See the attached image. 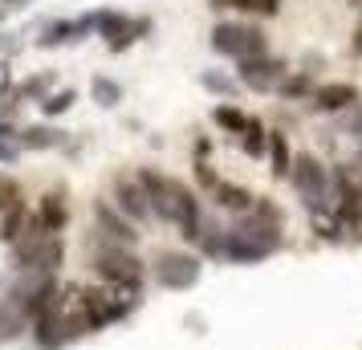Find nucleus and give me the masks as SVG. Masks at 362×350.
<instances>
[{"instance_id": "obj_7", "label": "nucleus", "mask_w": 362, "mask_h": 350, "mask_svg": "<svg viewBox=\"0 0 362 350\" xmlns=\"http://www.w3.org/2000/svg\"><path fill=\"white\" fill-rule=\"evenodd\" d=\"M94 233L102 236V240H115V245H127V249H134L139 245V233H134V224L122 212H118L115 204H106V200H94Z\"/></svg>"}, {"instance_id": "obj_16", "label": "nucleus", "mask_w": 362, "mask_h": 350, "mask_svg": "<svg viewBox=\"0 0 362 350\" xmlns=\"http://www.w3.org/2000/svg\"><path fill=\"white\" fill-rule=\"evenodd\" d=\"M216 204H220V208H228V212H236V216H245V212L257 208V196H252L248 187H240V184L220 180V184H216Z\"/></svg>"}, {"instance_id": "obj_4", "label": "nucleus", "mask_w": 362, "mask_h": 350, "mask_svg": "<svg viewBox=\"0 0 362 350\" xmlns=\"http://www.w3.org/2000/svg\"><path fill=\"white\" fill-rule=\"evenodd\" d=\"M289 184L301 200L310 204V208H322L329 200V171L313 155H297L293 159V171H289Z\"/></svg>"}, {"instance_id": "obj_27", "label": "nucleus", "mask_w": 362, "mask_h": 350, "mask_svg": "<svg viewBox=\"0 0 362 350\" xmlns=\"http://www.w3.org/2000/svg\"><path fill=\"white\" fill-rule=\"evenodd\" d=\"M49 86H53V78H49V74H41V78H29V82H21V86H17V98L37 102V98H45V94H53Z\"/></svg>"}, {"instance_id": "obj_13", "label": "nucleus", "mask_w": 362, "mask_h": 350, "mask_svg": "<svg viewBox=\"0 0 362 350\" xmlns=\"http://www.w3.org/2000/svg\"><path fill=\"white\" fill-rule=\"evenodd\" d=\"M37 220H41V228L49 236H57L62 228L69 224V208H66V192H45L41 196V204H37Z\"/></svg>"}, {"instance_id": "obj_20", "label": "nucleus", "mask_w": 362, "mask_h": 350, "mask_svg": "<svg viewBox=\"0 0 362 350\" xmlns=\"http://www.w3.org/2000/svg\"><path fill=\"white\" fill-rule=\"evenodd\" d=\"M269 159H273V175L277 180H289L293 159H289V147H285V134H269Z\"/></svg>"}, {"instance_id": "obj_15", "label": "nucleus", "mask_w": 362, "mask_h": 350, "mask_svg": "<svg viewBox=\"0 0 362 350\" xmlns=\"http://www.w3.org/2000/svg\"><path fill=\"white\" fill-rule=\"evenodd\" d=\"M220 257L232 261V265H261V261H269V252L257 249V245H248L245 236H236V233L220 236Z\"/></svg>"}, {"instance_id": "obj_5", "label": "nucleus", "mask_w": 362, "mask_h": 350, "mask_svg": "<svg viewBox=\"0 0 362 350\" xmlns=\"http://www.w3.org/2000/svg\"><path fill=\"white\" fill-rule=\"evenodd\" d=\"M212 49L224 53V57H236V62H248V57H261L264 53V37L252 29V25H216L212 29Z\"/></svg>"}, {"instance_id": "obj_12", "label": "nucleus", "mask_w": 362, "mask_h": 350, "mask_svg": "<svg viewBox=\"0 0 362 350\" xmlns=\"http://www.w3.org/2000/svg\"><path fill=\"white\" fill-rule=\"evenodd\" d=\"M86 29H94V17L53 21V25H45V33L37 37V45H41V49H57V45H69V41H82Z\"/></svg>"}, {"instance_id": "obj_37", "label": "nucleus", "mask_w": 362, "mask_h": 350, "mask_svg": "<svg viewBox=\"0 0 362 350\" xmlns=\"http://www.w3.org/2000/svg\"><path fill=\"white\" fill-rule=\"evenodd\" d=\"M4 293H8V277H4V273H0V298H4Z\"/></svg>"}, {"instance_id": "obj_34", "label": "nucleus", "mask_w": 362, "mask_h": 350, "mask_svg": "<svg viewBox=\"0 0 362 350\" xmlns=\"http://www.w3.org/2000/svg\"><path fill=\"white\" fill-rule=\"evenodd\" d=\"M8 82H13V74H8V62H0V94L8 90Z\"/></svg>"}, {"instance_id": "obj_17", "label": "nucleus", "mask_w": 362, "mask_h": 350, "mask_svg": "<svg viewBox=\"0 0 362 350\" xmlns=\"http://www.w3.org/2000/svg\"><path fill=\"white\" fill-rule=\"evenodd\" d=\"M25 224H29V208H25V204L4 208V212H0V240L13 249V245L21 240V233H25Z\"/></svg>"}, {"instance_id": "obj_26", "label": "nucleus", "mask_w": 362, "mask_h": 350, "mask_svg": "<svg viewBox=\"0 0 362 350\" xmlns=\"http://www.w3.org/2000/svg\"><path fill=\"white\" fill-rule=\"evenodd\" d=\"M313 233L326 236V240H342V220L322 212V208H313Z\"/></svg>"}, {"instance_id": "obj_36", "label": "nucleus", "mask_w": 362, "mask_h": 350, "mask_svg": "<svg viewBox=\"0 0 362 350\" xmlns=\"http://www.w3.org/2000/svg\"><path fill=\"white\" fill-rule=\"evenodd\" d=\"M354 53L362 57V25H358V33H354Z\"/></svg>"}, {"instance_id": "obj_22", "label": "nucleus", "mask_w": 362, "mask_h": 350, "mask_svg": "<svg viewBox=\"0 0 362 350\" xmlns=\"http://www.w3.org/2000/svg\"><path fill=\"white\" fill-rule=\"evenodd\" d=\"M204 90H212V94H220V98H236L240 94V82H232L228 74H220V69H204Z\"/></svg>"}, {"instance_id": "obj_2", "label": "nucleus", "mask_w": 362, "mask_h": 350, "mask_svg": "<svg viewBox=\"0 0 362 350\" xmlns=\"http://www.w3.org/2000/svg\"><path fill=\"white\" fill-rule=\"evenodd\" d=\"M86 249H90V265H94V273H98L102 281H110V285L143 281V261L134 257V249L115 245V240H102V236H90Z\"/></svg>"}, {"instance_id": "obj_30", "label": "nucleus", "mask_w": 362, "mask_h": 350, "mask_svg": "<svg viewBox=\"0 0 362 350\" xmlns=\"http://www.w3.org/2000/svg\"><path fill=\"white\" fill-rule=\"evenodd\" d=\"M17 159H21L17 139H0V163H17Z\"/></svg>"}, {"instance_id": "obj_8", "label": "nucleus", "mask_w": 362, "mask_h": 350, "mask_svg": "<svg viewBox=\"0 0 362 350\" xmlns=\"http://www.w3.org/2000/svg\"><path fill=\"white\" fill-rule=\"evenodd\" d=\"M139 184L147 192L151 212L163 220V224H175V180H167L159 171H139Z\"/></svg>"}, {"instance_id": "obj_14", "label": "nucleus", "mask_w": 362, "mask_h": 350, "mask_svg": "<svg viewBox=\"0 0 362 350\" xmlns=\"http://www.w3.org/2000/svg\"><path fill=\"white\" fill-rule=\"evenodd\" d=\"M62 261H66V240H62V236H45V240L33 249L25 273H45V277H53V273L62 269Z\"/></svg>"}, {"instance_id": "obj_9", "label": "nucleus", "mask_w": 362, "mask_h": 350, "mask_svg": "<svg viewBox=\"0 0 362 350\" xmlns=\"http://www.w3.org/2000/svg\"><path fill=\"white\" fill-rule=\"evenodd\" d=\"M228 233L245 236L248 245H257V249H264L269 257L281 249V224H273V220L257 216V212H245V216H236V224H232Z\"/></svg>"}, {"instance_id": "obj_18", "label": "nucleus", "mask_w": 362, "mask_h": 350, "mask_svg": "<svg viewBox=\"0 0 362 350\" xmlns=\"http://www.w3.org/2000/svg\"><path fill=\"white\" fill-rule=\"evenodd\" d=\"M57 143H62V131H53V127H25V131H17L21 151H49Z\"/></svg>"}, {"instance_id": "obj_38", "label": "nucleus", "mask_w": 362, "mask_h": 350, "mask_svg": "<svg viewBox=\"0 0 362 350\" xmlns=\"http://www.w3.org/2000/svg\"><path fill=\"white\" fill-rule=\"evenodd\" d=\"M358 159H362V139H358Z\"/></svg>"}, {"instance_id": "obj_32", "label": "nucleus", "mask_w": 362, "mask_h": 350, "mask_svg": "<svg viewBox=\"0 0 362 350\" xmlns=\"http://www.w3.org/2000/svg\"><path fill=\"white\" fill-rule=\"evenodd\" d=\"M350 134L362 139V106H354V118H350Z\"/></svg>"}, {"instance_id": "obj_6", "label": "nucleus", "mask_w": 362, "mask_h": 350, "mask_svg": "<svg viewBox=\"0 0 362 350\" xmlns=\"http://www.w3.org/2000/svg\"><path fill=\"white\" fill-rule=\"evenodd\" d=\"M115 208L131 220V224H147V220L155 216L151 204H147V192L139 184V175H118L115 180Z\"/></svg>"}, {"instance_id": "obj_1", "label": "nucleus", "mask_w": 362, "mask_h": 350, "mask_svg": "<svg viewBox=\"0 0 362 350\" xmlns=\"http://www.w3.org/2000/svg\"><path fill=\"white\" fill-rule=\"evenodd\" d=\"M139 305V285H110V289H82L78 310L86 317V330L98 334L106 326H115Z\"/></svg>"}, {"instance_id": "obj_10", "label": "nucleus", "mask_w": 362, "mask_h": 350, "mask_svg": "<svg viewBox=\"0 0 362 350\" xmlns=\"http://www.w3.org/2000/svg\"><path fill=\"white\" fill-rule=\"evenodd\" d=\"M240 86H248V90H273L281 78V62L277 57H248V62H240Z\"/></svg>"}, {"instance_id": "obj_11", "label": "nucleus", "mask_w": 362, "mask_h": 350, "mask_svg": "<svg viewBox=\"0 0 362 350\" xmlns=\"http://www.w3.org/2000/svg\"><path fill=\"white\" fill-rule=\"evenodd\" d=\"M346 106H358V90L350 82H326L313 90V110H326V115H338Z\"/></svg>"}, {"instance_id": "obj_33", "label": "nucleus", "mask_w": 362, "mask_h": 350, "mask_svg": "<svg viewBox=\"0 0 362 350\" xmlns=\"http://www.w3.org/2000/svg\"><path fill=\"white\" fill-rule=\"evenodd\" d=\"M257 8H261L264 17H273V13H277L281 4H277V0H257Z\"/></svg>"}, {"instance_id": "obj_19", "label": "nucleus", "mask_w": 362, "mask_h": 350, "mask_svg": "<svg viewBox=\"0 0 362 350\" xmlns=\"http://www.w3.org/2000/svg\"><path fill=\"white\" fill-rule=\"evenodd\" d=\"M127 29H131V21L122 17V13H115V8H102V13H94V33H98V37L118 41Z\"/></svg>"}, {"instance_id": "obj_29", "label": "nucleus", "mask_w": 362, "mask_h": 350, "mask_svg": "<svg viewBox=\"0 0 362 350\" xmlns=\"http://www.w3.org/2000/svg\"><path fill=\"white\" fill-rule=\"evenodd\" d=\"M281 94H285V98H301V94H310V78H293V82H281Z\"/></svg>"}, {"instance_id": "obj_21", "label": "nucleus", "mask_w": 362, "mask_h": 350, "mask_svg": "<svg viewBox=\"0 0 362 350\" xmlns=\"http://www.w3.org/2000/svg\"><path fill=\"white\" fill-rule=\"evenodd\" d=\"M212 122L220 127V131H228V134H245L252 118H245L236 106H216V110H212Z\"/></svg>"}, {"instance_id": "obj_23", "label": "nucleus", "mask_w": 362, "mask_h": 350, "mask_svg": "<svg viewBox=\"0 0 362 350\" xmlns=\"http://www.w3.org/2000/svg\"><path fill=\"white\" fill-rule=\"evenodd\" d=\"M90 94H94V102H98V106H106V110H110V106H118V102H122V86H118L115 78H94V82H90Z\"/></svg>"}, {"instance_id": "obj_24", "label": "nucleus", "mask_w": 362, "mask_h": 350, "mask_svg": "<svg viewBox=\"0 0 362 350\" xmlns=\"http://www.w3.org/2000/svg\"><path fill=\"white\" fill-rule=\"evenodd\" d=\"M240 147H245L248 159H261V155H264V147H269V134H264L261 122H248V131L240 134Z\"/></svg>"}, {"instance_id": "obj_35", "label": "nucleus", "mask_w": 362, "mask_h": 350, "mask_svg": "<svg viewBox=\"0 0 362 350\" xmlns=\"http://www.w3.org/2000/svg\"><path fill=\"white\" fill-rule=\"evenodd\" d=\"M13 134H17V131H13V122H8V118H0V139H13Z\"/></svg>"}, {"instance_id": "obj_31", "label": "nucleus", "mask_w": 362, "mask_h": 350, "mask_svg": "<svg viewBox=\"0 0 362 350\" xmlns=\"http://www.w3.org/2000/svg\"><path fill=\"white\" fill-rule=\"evenodd\" d=\"M17 49H21L17 33H0V57H8V53H17Z\"/></svg>"}, {"instance_id": "obj_28", "label": "nucleus", "mask_w": 362, "mask_h": 350, "mask_svg": "<svg viewBox=\"0 0 362 350\" xmlns=\"http://www.w3.org/2000/svg\"><path fill=\"white\" fill-rule=\"evenodd\" d=\"M13 204H21V187L8 180V175H0V212L4 208H13Z\"/></svg>"}, {"instance_id": "obj_3", "label": "nucleus", "mask_w": 362, "mask_h": 350, "mask_svg": "<svg viewBox=\"0 0 362 350\" xmlns=\"http://www.w3.org/2000/svg\"><path fill=\"white\" fill-rule=\"evenodd\" d=\"M151 273H155L159 289L183 293V289H192V285L199 281V273H204V261H199V257H192V252H175V249H167V252H159V257H155Z\"/></svg>"}, {"instance_id": "obj_25", "label": "nucleus", "mask_w": 362, "mask_h": 350, "mask_svg": "<svg viewBox=\"0 0 362 350\" xmlns=\"http://www.w3.org/2000/svg\"><path fill=\"white\" fill-rule=\"evenodd\" d=\"M74 102H78V94H74L69 86H62V90H53V94H45V98H41V110H45L49 118H57V115H66Z\"/></svg>"}]
</instances>
